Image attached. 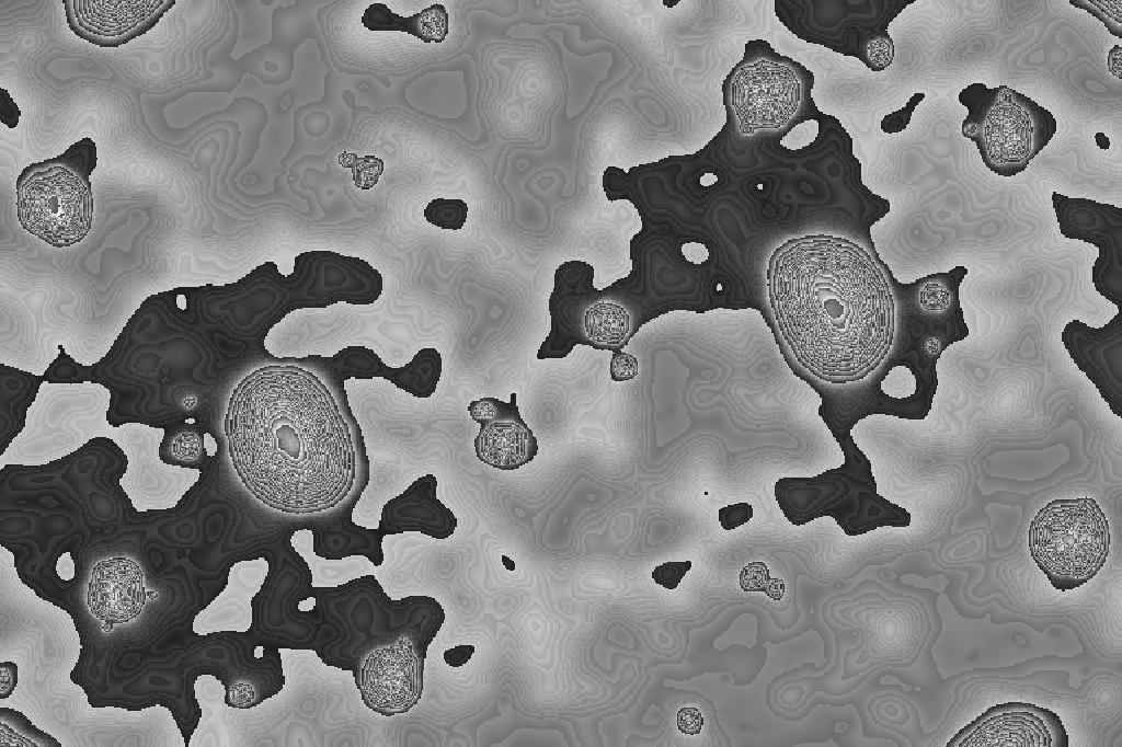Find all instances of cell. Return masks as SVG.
<instances>
[{
    "instance_id": "6da1fadb",
    "label": "cell",
    "mask_w": 1122,
    "mask_h": 747,
    "mask_svg": "<svg viewBox=\"0 0 1122 747\" xmlns=\"http://www.w3.org/2000/svg\"><path fill=\"white\" fill-rule=\"evenodd\" d=\"M232 464L263 504L290 514L322 512L351 491L352 433L328 388L295 366H268L233 390L225 417Z\"/></svg>"
},
{
    "instance_id": "7a4b0ae2",
    "label": "cell",
    "mask_w": 1122,
    "mask_h": 747,
    "mask_svg": "<svg viewBox=\"0 0 1122 747\" xmlns=\"http://www.w3.org/2000/svg\"><path fill=\"white\" fill-rule=\"evenodd\" d=\"M767 286L782 335L816 375L858 379L888 354L893 297L858 244L825 234L789 240L770 257Z\"/></svg>"
},
{
    "instance_id": "3957f363",
    "label": "cell",
    "mask_w": 1122,
    "mask_h": 747,
    "mask_svg": "<svg viewBox=\"0 0 1122 747\" xmlns=\"http://www.w3.org/2000/svg\"><path fill=\"white\" fill-rule=\"evenodd\" d=\"M96 161V145L84 137L64 153L24 168L16 180L22 228L55 248L82 241L92 225L89 177Z\"/></svg>"
},
{
    "instance_id": "277c9868",
    "label": "cell",
    "mask_w": 1122,
    "mask_h": 747,
    "mask_svg": "<svg viewBox=\"0 0 1122 747\" xmlns=\"http://www.w3.org/2000/svg\"><path fill=\"white\" fill-rule=\"evenodd\" d=\"M813 83V73L800 62L763 39L751 41L723 82L728 115L742 135L782 131L815 108Z\"/></svg>"
},
{
    "instance_id": "5b68a950",
    "label": "cell",
    "mask_w": 1122,
    "mask_h": 747,
    "mask_svg": "<svg viewBox=\"0 0 1122 747\" xmlns=\"http://www.w3.org/2000/svg\"><path fill=\"white\" fill-rule=\"evenodd\" d=\"M958 99L968 108L962 135L976 145L983 163L999 176L1023 172L1057 129L1049 110L1006 84L988 88L972 83Z\"/></svg>"
},
{
    "instance_id": "8992f818",
    "label": "cell",
    "mask_w": 1122,
    "mask_h": 747,
    "mask_svg": "<svg viewBox=\"0 0 1122 747\" xmlns=\"http://www.w3.org/2000/svg\"><path fill=\"white\" fill-rule=\"evenodd\" d=\"M108 400L107 390L98 384L43 383L26 411L24 427L0 456V469L48 464L93 438H110Z\"/></svg>"
},
{
    "instance_id": "52a82bcc",
    "label": "cell",
    "mask_w": 1122,
    "mask_h": 747,
    "mask_svg": "<svg viewBox=\"0 0 1122 747\" xmlns=\"http://www.w3.org/2000/svg\"><path fill=\"white\" fill-rule=\"evenodd\" d=\"M1028 544L1051 585L1061 591L1072 590L1095 577L1104 565L1110 527L1094 498H1057L1034 516Z\"/></svg>"
},
{
    "instance_id": "ba28073f",
    "label": "cell",
    "mask_w": 1122,
    "mask_h": 747,
    "mask_svg": "<svg viewBox=\"0 0 1122 747\" xmlns=\"http://www.w3.org/2000/svg\"><path fill=\"white\" fill-rule=\"evenodd\" d=\"M165 430L142 423L113 427L112 439L127 458L118 483L131 506L140 513L169 509L198 482L201 471L164 463L159 456Z\"/></svg>"
},
{
    "instance_id": "9c48e42d",
    "label": "cell",
    "mask_w": 1122,
    "mask_h": 747,
    "mask_svg": "<svg viewBox=\"0 0 1122 747\" xmlns=\"http://www.w3.org/2000/svg\"><path fill=\"white\" fill-rule=\"evenodd\" d=\"M1068 746L1069 736L1056 713L1020 701L987 709L947 743V747Z\"/></svg>"
},
{
    "instance_id": "30bf717a",
    "label": "cell",
    "mask_w": 1122,
    "mask_h": 747,
    "mask_svg": "<svg viewBox=\"0 0 1122 747\" xmlns=\"http://www.w3.org/2000/svg\"><path fill=\"white\" fill-rule=\"evenodd\" d=\"M357 686L364 703L381 715L414 708L423 692V663L410 640L401 636L396 644L373 651L364 659Z\"/></svg>"
},
{
    "instance_id": "8fae6325",
    "label": "cell",
    "mask_w": 1122,
    "mask_h": 747,
    "mask_svg": "<svg viewBox=\"0 0 1122 747\" xmlns=\"http://www.w3.org/2000/svg\"><path fill=\"white\" fill-rule=\"evenodd\" d=\"M69 28L102 48H116L149 32L173 0H64Z\"/></svg>"
},
{
    "instance_id": "7c38bea8",
    "label": "cell",
    "mask_w": 1122,
    "mask_h": 747,
    "mask_svg": "<svg viewBox=\"0 0 1122 747\" xmlns=\"http://www.w3.org/2000/svg\"><path fill=\"white\" fill-rule=\"evenodd\" d=\"M142 571L128 558H111L98 562L88 585L91 613L108 623L135 619L146 602Z\"/></svg>"
},
{
    "instance_id": "4fadbf2b",
    "label": "cell",
    "mask_w": 1122,
    "mask_h": 747,
    "mask_svg": "<svg viewBox=\"0 0 1122 747\" xmlns=\"http://www.w3.org/2000/svg\"><path fill=\"white\" fill-rule=\"evenodd\" d=\"M330 364L343 380L382 377L415 398H430L442 375V356L435 348L421 349L400 368L386 366L375 352L362 346L342 349Z\"/></svg>"
},
{
    "instance_id": "5bb4252c",
    "label": "cell",
    "mask_w": 1122,
    "mask_h": 747,
    "mask_svg": "<svg viewBox=\"0 0 1122 747\" xmlns=\"http://www.w3.org/2000/svg\"><path fill=\"white\" fill-rule=\"evenodd\" d=\"M437 479L425 474L382 508L380 531L401 533L420 531L436 539H446L457 527V518L437 497Z\"/></svg>"
},
{
    "instance_id": "9a60e30c",
    "label": "cell",
    "mask_w": 1122,
    "mask_h": 747,
    "mask_svg": "<svg viewBox=\"0 0 1122 747\" xmlns=\"http://www.w3.org/2000/svg\"><path fill=\"white\" fill-rule=\"evenodd\" d=\"M480 425L473 447L483 463L502 471H514L537 456V438L519 414L516 393L511 394V401L494 418Z\"/></svg>"
},
{
    "instance_id": "2e32d148",
    "label": "cell",
    "mask_w": 1122,
    "mask_h": 747,
    "mask_svg": "<svg viewBox=\"0 0 1122 747\" xmlns=\"http://www.w3.org/2000/svg\"><path fill=\"white\" fill-rule=\"evenodd\" d=\"M362 24L371 32H404L424 43H442L448 34V13L444 5L435 3L413 15L401 16L377 2L365 9Z\"/></svg>"
},
{
    "instance_id": "e0dca14e",
    "label": "cell",
    "mask_w": 1122,
    "mask_h": 747,
    "mask_svg": "<svg viewBox=\"0 0 1122 747\" xmlns=\"http://www.w3.org/2000/svg\"><path fill=\"white\" fill-rule=\"evenodd\" d=\"M630 326L629 314L621 306L595 303L584 314L585 344L599 349L619 350L632 336Z\"/></svg>"
},
{
    "instance_id": "ac0fdd59",
    "label": "cell",
    "mask_w": 1122,
    "mask_h": 747,
    "mask_svg": "<svg viewBox=\"0 0 1122 747\" xmlns=\"http://www.w3.org/2000/svg\"><path fill=\"white\" fill-rule=\"evenodd\" d=\"M468 215V205L459 198H434L425 209L427 222L445 230H459Z\"/></svg>"
},
{
    "instance_id": "d6986e66",
    "label": "cell",
    "mask_w": 1122,
    "mask_h": 747,
    "mask_svg": "<svg viewBox=\"0 0 1122 747\" xmlns=\"http://www.w3.org/2000/svg\"><path fill=\"white\" fill-rule=\"evenodd\" d=\"M740 586L744 591H763L772 599H780L785 591V583L771 578L764 562H752L740 573Z\"/></svg>"
},
{
    "instance_id": "ffe728a7",
    "label": "cell",
    "mask_w": 1122,
    "mask_h": 747,
    "mask_svg": "<svg viewBox=\"0 0 1122 747\" xmlns=\"http://www.w3.org/2000/svg\"><path fill=\"white\" fill-rule=\"evenodd\" d=\"M339 162L344 168H351L355 185L362 189H369L375 186L383 172L381 159L366 154L358 157L354 153H342Z\"/></svg>"
},
{
    "instance_id": "44dd1931",
    "label": "cell",
    "mask_w": 1122,
    "mask_h": 747,
    "mask_svg": "<svg viewBox=\"0 0 1122 747\" xmlns=\"http://www.w3.org/2000/svg\"><path fill=\"white\" fill-rule=\"evenodd\" d=\"M1069 3L1094 15L1111 34L1122 38V0H1072Z\"/></svg>"
},
{
    "instance_id": "7402d4cb",
    "label": "cell",
    "mask_w": 1122,
    "mask_h": 747,
    "mask_svg": "<svg viewBox=\"0 0 1122 747\" xmlns=\"http://www.w3.org/2000/svg\"><path fill=\"white\" fill-rule=\"evenodd\" d=\"M202 437L192 429L179 432L170 443L171 455L181 462L196 461L202 453Z\"/></svg>"
},
{
    "instance_id": "603a6c76",
    "label": "cell",
    "mask_w": 1122,
    "mask_h": 747,
    "mask_svg": "<svg viewBox=\"0 0 1122 747\" xmlns=\"http://www.w3.org/2000/svg\"><path fill=\"white\" fill-rule=\"evenodd\" d=\"M691 566V561L666 562L653 570L652 578L666 589H675Z\"/></svg>"
},
{
    "instance_id": "cb8c5ba5",
    "label": "cell",
    "mask_w": 1122,
    "mask_h": 747,
    "mask_svg": "<svg viewBox=\"0 0 1122 747\" xmlns=\"http://www.w3.org/2000/svg\"><path fill=\"white\" fill-rule=\"evenodd\" d=\"M925 99V93H915L906 105L888 114L881 120V129L886 134H895L904 130L911 122L912 114L916 106Z\"/></svg>"
},
{
    "instance_id": "d4e9b609",
    "label": "cell",
    "mask_w": 1122,
    "mask_h": 747,
    "mask_svg": "<svg viewBox=\"0 0 1122 747\" xmlns=\"http://www.w3.org/2000/svg\"><path fill=\"white\" fill-rule=\"evenodd\" d=\"M639 371L638 359L620 349L614 352L610 360V377L614 381H628L636 378Z\"/></svg>"
},
{
    "instance_id": "484cf974",
    "label": "cell",
    "mask_w": 1122,
    "mask_h": 747,
    "mask_svg": "<svg viewBox=\"0 0 1122 747\" xmlns=\"http://www.w3.org/2000/svg\"><path fill=\"white\" fill-rule=\"evenodd\" d=\"M753 507L748 503H736L719 509V521L724 530H733L751 520Z\"/></svg>"
},
{
    "instance_id": "4316f807",
    "label": "cell",
    "mask_w": 1122,
    "mask_h": 747,
    "mask_svg": "<svg viewBox=\"0 0 1122 747\" xmlns=\"http://www.w3.org/2000/svg\"><path fill=\"white\" fill-rule=\"evenodd\" d=\"M703 725V717L695 706H684L677 713L678 729L688 735H697Z\"/></svg>"
},
{
    "instance_id": "83f0119b",
    "label": "cell",
    "mask_w": 1122,
    "mask_h": 747,
    "mask_svg": "<svg viewBox=\"0 0 1122 747\" xmlns=\"http://www.w3.org/2000/svg\"><path fill=\"white\" fill-rule=\"evenodd\" d=\"M0 92H1V94H0L1 95V106H0L1 122L3 124H5L9 128H15L18 123H19V118H20L21 112H20L16 103L12 100V97L10 96V94L8 93V91L5 89H1Z\"/></svg>"
},
{
    "instance_id": "f1b7e54d",
    "label": "cell",
    "mask_w": 1122,
    "mask_h": 747,
    "mask_svg": "<svg viewBox=\"0 0 1122 747\" xmlns=\"http://www.w3.org/2000/svg\"><path fill=\"white\" fill-rule=\"evenodd\" d=\"M1 668V690L0 696L2 699L9 697L14 690L18 683V666L12 662H4L0 666Z\"/></svg>"
},
{
    "instance_id": "f546056e",
    "label": "cell",
    "mask_w": 1122,
    "mask_h": 747,
    "mask_svg": "<svg viewBox=\"0 0 1122 747\" xmlns=\"http://www.w3.org/2000/svg\"><path fill=\"white\" fill-rule=\"evenodd\" d=\"M254 698L253 688L247 683H237L230 689V699L232 704L238 708H244Z\"/></svg>"
},
{
    "instance_id": "4dcf8cb0",
    "label": "cell",
    "mask_w": 1122,
    "mask_h": 747,
    "mask_svg": "<svg viewBox=\"0 0 1122 747\" xmlns=\"http://www.w3.org/2000/svg\"><path fill=\"white\" fill-rule=\"evenodd\" d=\"M683 254L685 257L694 264H701L707 261L709 252L707 248L697 242H689L683 245Z\"/></svg>"
},
{
    "instance_id": "1f68e13d",
    "label": "cell",
    "mask_w": 1122,
    "mask_h": 747,
    "mask_svg": "<svg viewBox=\"0 0 1122 747\" xmlns=\"http://www.w3.org/2000/svg\"><path fill=\"white\" fill-rule=\"evenodd\" d=\"M474 652L472 645H460L446 652V662L451 666H461L467 663Z\"/></svg>"
},
{
    "instance_id": "d6a6232c",
    "label": "cell",
    "mask_w": 1122,
    "mask_h": 747,
    "mask_svg": "<svg viewBox=\"0 0 1122 747\" xmlns=\"http://www.w3.org/2000/svg\"><path fill=\"white\" fill-rule=\"evenodd\" d=\"M56 572L58 576L64 581H70L75 577V563L69 552L64 553L57 561Z\"/></svg>"
},
{
    "instance_id": "836d02e7",
    "label": "cell",
    "mask_w": 1122,
    "mask_h": 747,
    "mask_svg": "<svg viewBox=\"0 0 1122 747\" xmlns=\"http://www.w3.org/2000/svg\"><path fill=\"white\" fill-rule=\"evenodd\" d=\"M1121 46L1115 45L1110 50L1108 56L1109 70L1113 76L1121 79Z\"/></svg>"
}]
</instances>
